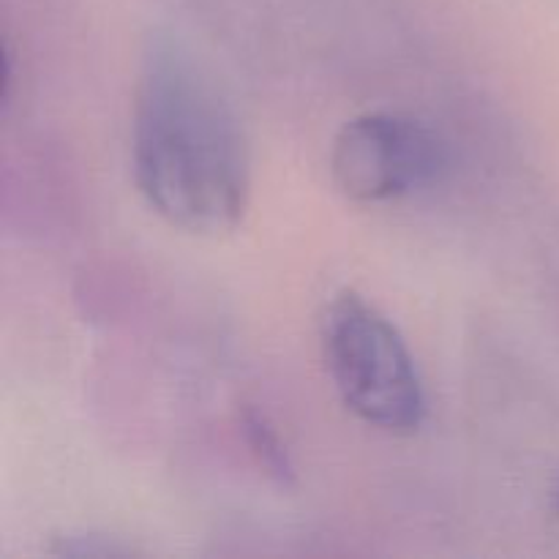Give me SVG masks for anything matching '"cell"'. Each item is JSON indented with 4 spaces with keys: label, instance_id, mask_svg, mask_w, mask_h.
Segmentation results:
<instances>
[{
    "label": "cell",
    "instance_id": "4",
    "mask_svg": "<svg viewBox=\"0 0 559 559\" xmlns=\"http://www.w3.org/2000/svg\"><path fill=\"white\" fill-rule=\"evenodd\" d=\"M240 426H243V437L249 442L251 453L257 456V462H260V467L271 478H276L278 484H289L293 480V462H289L287 448H284L282 437L273 429L271 420L262 413H257V409H246Z\"/></svg>",
    "mask_w": 559,
    "mask_h": 559
},
{
    "label": "cell",
    "instance_id": "1",
    "mask_svg": "<svg viewBox=\"0 0 559 559\" xmlns=\"http://www.w3.org/2000/svg\"><path fill=\"white\" fill-rule=\"evenodd\" d=\"M134 180L147 205L191 235H224L249 205L243 126L205 63L178 38H153L134 102Z\"/></svg>",
    "mask_w": 559,
    "mask_h": 559
},
{
    "label": "cell",
    "instance_id": "3",
    "mask_svg": "<svg viewBox=\"0 0 559 559\" xmlns=\"http://www.w3.org/2000/svg\"><path fill=\"white\" fill-rule=\"evenodd\" d=\"M442 167L437 136L415 118L366 112L344 123L331 151L338 189L355 202H391L429 186Z\"/></svg>",
    "mask_w": 559,
    "mask_h": 559
},
{
    "label": "cell",
    "instance_id": "2",
    "mask_svg": "<svg viewBox=\"0 0 559 559\" xmlns=\"http://www.w3.org/2000/svg\"><path fill=\"white\" fill-rule=\"evenodd\" d=\"M322 349L342 402L388 435L424 426V380L399 328L364 295L344 289L322 314Z\"/></svg>",
    "mask_w": 559,
    "mask_h": 559
}]
</instances>
